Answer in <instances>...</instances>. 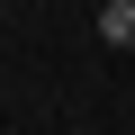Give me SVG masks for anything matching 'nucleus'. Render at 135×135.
Wrapping results in <instances>:
<instances>
[{
    "instance_id": "obj_1",
    "label": "nucleus",
    "mask_w": 135,
    "mask_h": 135,
    "mask_svg": "<svg viewBox=\"0 0 135 135\" xmlns=\"http://www.w3.org/2000/svg\"><path fill=\"white\" fill-rule=\"evenodd\" d=\"M99 36L108 45H135V0H99Z\"/></svg>"
}]
</instances>
